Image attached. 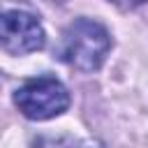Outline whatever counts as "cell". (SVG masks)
I'll list each match as a JSON object with an SVG mask.
<instances>
[{
    "label": "cell",
    "mask_w": 148,
    "mask_h": 148,
    "mask_svg": "<svg viewBox=\"0 0 148 148\" xmlns=\"http://www.w3.org/2000/svg\"><path fill=\"white\" fill-rule=\"evenodd\" d=\"M67 148H104V143H102L99 139H92V136H88V139H81V141H76V143L67 146Z\"/></svg>",
    "instance_id": "277c9868"
},
{
    "label": "cell",
    "mask_w": 148,
    "mask_h": 148,
    "mask_svg": "<svg viewBox=\"0 0 148 148\" xmlns=\"http://www.w3.org/2000/svg\"><path fill=\"white\" fill-rule=\"evenodd\" d=\"M109 2H113V5H118L120 9H134V7H139V5H143L146 0H109Z\"/></svg>",
    "instance_id": "5b68a950"
},
{
    "label": "cell",
    "mask_w": 148,
    "mask_h": 148,
    "mask_svg": "<svg viewBox=\"0 0 148 148\" xmlns=\"http://www.w3.org/2000/svg\"><path fill=\"white\" fill-rule=\"evenodd\" d=\"M46 44V32L37 14L25 7L0 9V49L9 56H28Z\"/></svg>",
    "instance_id": "3957f363"
},
{
    "label": "cell",
    "mask_w": 148,
    "mask_h": 148,
    "mask_svg": "<svg viewBox=\"0 0 148 148\" xmlns=\"http://www.w3.org/2000/svg\"><path fill=\"white\" fill-rule=\"evenodd\" d=\"M111 46V35L99 21L79 16L62 30L56 56L72 69L90 74L104 65Z\"/></svg>",
    "instance_id": "6da1fadb"
},
{
    "label": "cell",
    "mask_w": 148,
    "mask_h": 148,
    "mask_svg": "<svg viewBox=\"0 0 148 148\" xmlns=\"http://www.w3.org/2000/svg\"><path fill=\"white\" fill-rule=\"evenodd\" d=\"M69 90L56 76L28 79L14 90L16 109L30 120H51L69 109Z\"/></svg>",
    "instance_id": "7a4b0ae2"
}]
</instances>
